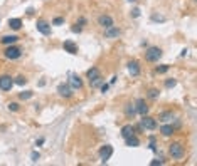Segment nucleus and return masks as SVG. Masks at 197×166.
Masks as SVG:
<instances>
[{"mask_svg":"<svg viewBox=\"0 0 197 166\" xmlns=\"http://www.w3.org/2000/svg\"><path fill=\"white\" fill-rule=\"evenodd\" d=\"M168 153H170V156L174 159H182L185 156V149L182 146V143H172L168 146Z\"/></svg>","mask_w":197,"mask_h":166,"instance_id":"f257e3e1","label":"nucleus"},{"mask_svg":"<svg viewBox=\"0 0 197 166\" xmlns=\"http://www.w3.org/2000/svg\"><path fill=\"white\" fill-rule=\"evenodd\" d=\"M162 57V49L160 47H148L145 51V60L147 62H157Z\"/></svg>","mask_w":197,"mask_h":166,"instance_id":"f03ea898","label":"nucleus"},{"mask_svg":"<svg viewBox=\"0 0 197 166\" xmlns=\"http://www.w3.org/2000/svg\"><path fill=\"white\" fill-rule=\"evenodd\" d=\"M20 55H22V49L17 45H7L5 51H4V57L9 59V60H15V59H19Z\"/></svg>","mask_w":197,"mask_h":166,"instance_id":"7ed1b4c3","label":"nucleus"},{"mask_svg":"<svg viewBox=\"0 0 197 166\" xmlns=\"http://www.w3.org/2000/svg\"><path fill=\"white\" fill-rule=\"evenodd\" d=\"M140 126L143 129H148V131H153L155 128H157V119L155 118H152V116L145 114V116H141V119H140Z\"/></svg>","mask_w":197,"mask_h":166,"instance_id":"20e7f679","label":"nucleus"},{"mask_svg":"<svg viewBox=\"0 0 197 166\" xmlns=\"http://www.w3.org/2000/svg\"><path fill=\"white\" fill-rule=\"evenodd\" d=\"M35 29L42 35H51V24L47 20H44V19H39V20L35 22Z\"/></svg>","mask_w":197,"mask_h":166,"instance_id":"39448f33","label":"nucleus"},{"mask_svg":"<svg viewBox=\"0 0 197 166\" xmlns=\"http://www.w3.org/2000/svg\"><path fill=\"white\" fill-rule=\"evenodd\" d=\"M14 87V79L9 74L0 76V91H10Z\"/></svg>","mask_w":197,"mask_h":166,"instance_id":"423d86ee","label":"nucleus"},{"mask_svg":"<svg viewBox=\"0 0 197 166\" xmlns=\"http://www.w3.org/2000/svg\"><path fill=\"white\" fill-rule=\"evenodd\" d=\"M57 92H59V96H62V98L69 99V98H73L74 89H73V87H71L69 84H59V86H57Z\"/></svg>","mask_w":197,"mask_h":166,"instance_id":"0eeeda50","label":"nucleus"},{"mask_svg":"<svg viewBox=\"0 0 197 166\" xmlns=\"http://www.w3.org/2000/svg\"><path fill=\"white\" fill-rule=\"evenodd\" d=\"M98 25H99V27H103V29H108V27L115 25V20H113L111 15L103 13V15H99V17H98Z\"/></svg>","mask_w":197,"mask_h":166,"instance_id":"6e6552de","label":"nucleus"},{"mask_svg":"<svg viewBox=\"0 0 197 166\" xmlns=\"http://www.w3.org/2000/svg\"><path fill=\"white\" fill-rule=\"evenodd\" d=\"M113 154V146L110 144H105L103 148L99 149V158H101V163H106Z\"/></svg>","mask_w":197,"mask_h":166,"instance_id":"1a4fd4ad","label":"nucleus"},{"mask_svg":"<svg viewBox=\"0 0 197 166\" xmlns=\"http://www.w3.org/2000/svg\"><path fill=\"white\" fill-rule=\"evenodd\" d=\"M135 109H137V112L140 116H145V114H148V109H150V107L147 106L145 99H138V101L135 102Z\"/></svg>","mask_w":197,"mask_h":166,"instance_id":"9d476101","label":"nucleus"},{"mask_svg":"<svg viewBox=\"0 0 197 166\" xmlns=\"http://www.w3.org/2000/svg\"><path fill=\"white\" fill-rule=\"evenodd\" d=\"M120 34H121V30L118 29V27H115V25L105 29V37L106 39H116V37H120Z\"/></svg>","mask_w":197,"mask_h":166,"instance_id":"9b49d317","label":"nucleus"},{"mask_svg":"<svg viewBox=\"0 0 197 166\" xmlns=\"http://www.w3.org/2000/svg\"><path fill=\"white\" fill-rule=\"evenodd\" d=\"M69 86L73 89H81L83 87V79L77 74H71V79H69Z\"/></svg>","mask_w":197,"mask_h":166,"instance_id":"f8f14e48","label":"nucleus"},{"mask_svg":"<svg viewBox=\"0 0 197 166\" xmlns=\"http://www.w3.org/2000/svg\"><path fill=\"white\" fill-rule=\"evenodd\" d=\"M19 35H4V37L0 39V44L2 45H14L15 42H19Z\"/></svg>","mask_w":197,"mask_h":166,"instance_id":"ddd939ff","label":"nucleus"},{"mask_svg":"<svg viewBox=\"0 0 197 166\" xmlns=\"http://www.w3.org/2000/svg\"><path fill=\"white\" fill-rule=\"evenodd\" d=\"M62 47H64V51L69 52V54H77V45L73 42V40H64V44H62Z\"/></svg>","mask_w":197,"mask_h":166,"instance_id":"4468645a","label":"nucleus"},{"mask_svg":"<svg viewBox=\"0 0 197 166\" xmlns=\"http://www.w3.org/2000/svg\"><path fill=\"white\" fill-rule=\"evenodd\" d=\"M128 71L132 76H138L140 74V64H138V60H130L128 62Z\"/></svg>","mask_w":197,"mask_h":166,"instance_id":"2eb2a0df","label":"nucleus"},{"mask_svg":"<svg viewBox=\"0 0 197 166\" xmlns=\"http://www.w3.org/2000/svg\"><path fill=\"white\" fill-rule=\"evenodd\" d=\"M86 77L89 79V82H93V81H96V79H99V69L98 67H91L88 72H86Z\"/></svg>","mask_w":197,"mask_h":166,"instance_id":"dca6fc26","label":"nucleus"},{"mask_svg":"<svg viewBox=\"0 0 197 166\" xmlns=\"http://www.w3.org/2000/svg\"><path fill=\"white\" fill-rule=\"evenodd\" d=\"M125 143H126V146H130V148H137V146H140V139H138L135 134L125 138Z\"/></svg>","mask_w":197,"mask_h":166,"instance_id":"f3484780","label":"nucleus"},{"mask_svg":"<svg viewBox=\"0 0 197 166\" xmlns=\"http://www.w3.org/2000/svg\"><path fill=\"white\" fill-rule=\"evenodd\" d=\"M132 134H135V128H133L132 124H125L123 128H121V136L128 138V136H132Z\"/></svg>","mask_w":197,"mask_h":166,"instance_id":"a211bd4d","label":"nucleus"},{"mask_svg":"<svg viewBox=\"0 0 197 166\" xmlns=\"http://www.w3.org/2000/svg\"><path fill=\"white\" fill-rule=\"evenodd\" d=\"M160 133H162V136H165V138L172 136V134H174V126H172V124H163L162 128H160Z\"/></svg>","mask_w":197,"mask_h":166,"instance_id":"6ab92c4d","label":"nucleus"},{"mask_svg":"<svg viewBox=\"0 0 197 166\" xmlns=\"http://www.w3.org/2000/svg\"><path fill=\"white\" fill-rule=\"evenodd\" d=\"M9 27L12 30H20L22 27V19H9Z\"/></svg>","mask_w":197,"mask_h":166,"instance_id":"aec40b11","label":"nucleus"},{"mask_svg":"<svg viewBox=\"0 0 197 166\" xmlns=\"http://www.w3.org/2000/svg\"><path fill=\"white\" fill-rule=\"evenodd\" d=\"M125 114L128 116V118H133V116L137 114V109H135V104H133V102H128V104L125 106Z\"/></svg>","mask_w":197,"mask_h":166,"instance_id":"412c9836","label":"nucleus"},{"mask_svg":"<svg viewBox=\"0 0 197 166\" xmlns=\"http://www.w3.org/2000/svg\"><path fill=\"white\" fill-rule=\"evenodd\" d=\"M32 91H22V92H19V99L20 101H27V99H30L32 98Z\"/></svg>","mask_w":197,"mask_h":166,"instance_id":"4be33fe9","label":"nucleus"},{"mask_svg":"<svg viewBox=\"0 0 197 166\" xmlns=\"http://www.w3.org/2000/svg\"><path fill=\"white\" fill-rule=\"evenodd\" d=\"M174 118V114H172V111H165V112H162L160 114V121H168Z\"/></svg>","mask_w":197,"mask_h":166,"instance_id":"5701e85b","label":"nucleus"},{"mask_svg":"<svg viewBox=\"0 0 197 166\" xmlns=\"http://www.w3.org/2000/svg\"><path fill=\"white\" fill-rule=\"evenodd\" d=\"M9 111H12V112H17L19 109H20V106H19V102H9Z\"/></svg>","mask_w":197,"mask_h":166,"instance_id":"b1692460","label":"nucleus"},{"mask_svg":"<svg viewBox=\"0 0 197 166\" xmlns=\"http://www.w3.org/2000/svg\"><path fill=\"white\" fill-rule=\"evenodd\" d=\"M168 69H170V66L163 64V66H159V67H157V72H159V74H165V72L168 71Z\"/></svg>","mask_w":197,"mask_h":166,"instance_id":"393cba45","label":"nucleus"},{"mask_svg":"<svg viewBox=\"0 0 197 166\" xmlns=\"http://www.w3.org/2000/svg\"><path fill=\"white\" fill-rule=\"evenodd\" d=\"M159 89H150V91H148V98H150V99H157V98H159Z\"/></svg>","mask_w":197,"mask_h":166,"instance_id":"a878e982","label":"nucleus"},{"mask_svg":"<svg viewBox=\"0 0 197 166\" xmlns=\"http://www.w3.org/2000/svg\"><path fill=\"white\" fill-rule=\"evenodd\" d=\"M26 82H27V79H26V77H24V76H19V77H17V79H15V81H14V84H19V86H24V84H26Z\"/></svg>","mask_w":197,"mask_h":166,"instance_id":"bb28decb","label":"nucleus"},{"mask_svg":"<svg viewBox=\"0 0 197 166\" xmlns=\"http://www.w3.org/2000/svg\"><path fill=\"white\" fill-rule=\"evenodd\" d=\"M175 84H177V81L174 79V77H172V79H167V81H165V87H168V89H170V87H174Z\"/></svg>","mask_w":197,"mask_h":166,"instance_id":"cd10ccee","label":"nucleus"},{"mask_svg":"<svg viewBox=\"0 0 197 166\" xmlns=\"http://www.w3.org/2000/svg\"><path fill=\"white\" fill-rule=\"evenodd\" d=\"M64 24V17H56L52 20V25H62Z\"/></svg>","mask_w":197,"mask_h":166,"instance_id":"c85d7f7f","label":"nucleus"},{"mask_svg":"<svg viewBox=\"0 0 197 166\" xmlns=\"http://www.w3.org/2000/svg\"><path fill=\"white\" fill-rule=\"evenodd\" d=\"M76 25H79V27H83V25H86V19H77V22H76Z\"/></svg>","mask_w":197,"mask_h":166,"instance_id":"c756f323","label":"nucleus"},{"mask_svg":"<svg viewBox=\"0 0 197 166\" xmlns=\"http://www.w3.org/2000/svg\"><path fill=\"white\" fill-rule=\"evenodd\" d=\"M30 158H32V161H37L39 158H41V154H39V153H35V151H34V153L30 154Z\"/></svg>","mask_w":197,"mask_h":166,"instance_id":"7c9ffc66","label":"nucleus"},{"mask_svg":"<svg viewBox=\"0 0 197 166\" xmlns=\"http://www.w3.org/2000/svg\"><path fill=\"white\" fill-rule=\"evenodd\" d=\"M99 84H101V77H99V79H96V81H93V82H91V86H93V87H98Z\"/></svg>","mask_w":197,"mask_h":166,"instance_id":"2f4dec72","label":"nucleus"},{"mask_svg":"<svg viewBox=\"0 0 197 166\" xmlns=\"http://www.w3.org/2000/svg\"><path fill=\"white\" fill-rule=\"evenodd\" d=\"M44 141H46L44 138H39V139L35 141V146H42V144H44Z\"/></svg>","mask_w":197,"mask_h":166,"instance_id":"473e14b6","label":"nucleus"},{"mask_svg":"<svg viewBox=\"0 0 197 166\" xmlns=\"http://www.w3.org/2000/svg\"><path fill=\"white\" fill-rule=\"evenodd\" d=\"M162 163H163L162 159H153V161H152L150 165H152V166H155V165H162Z\"/></svg>","mask_w":197,"mask_h":166,"instance_id":"72a5a7b5","label":"nucleus"},{"mask_svg":"<svg viewBox=\"0 0 197 166\" xmlns=\"http://www.w3.org/2000/svg\"><path fill=\"white\" fill-rule=\"evenodd\" d=\"M108 87H110L108 84H103V86H101V92H106V91H108Z\"/></svg>","mask_w":197,"mask_h":166,"instance_id":"f704fd0d","label":"nucleus"},{"mask_svg":"<svg viewBox=\"0 0 197 166\" xmlns=\"http://www.w3.org/2000/svg\"><path fill=\"white\" fill-rule=\"evenodd\" d=\"M140 15V10L138 9H133V17H138Z\"/></svg>","mask_w":197,"mask_h":166,"instance_id":"c9c22d12","label":"nucleus"},{"mask_svg":"<svg viewBox=\"0 0 197 166\" xmlns=\"http://www.w3.org/2000/svg\"><path fill=\"white\" fill-rule=\"evenodd\" d=\"M73 32H77V34H79V32H81V27H76V25H74V27H73Z\"/></svg>","mask_w":197,"mask_h":166,"instance_id":"e433bc0d","label":"nucleus"}]
</instances>
